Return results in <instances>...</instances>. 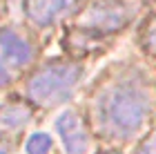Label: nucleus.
I'll return each mask as SVG.
<instances>
[{"mask_svg": "<svg viewBox=\"0 0 156 154\" xmlns=\"http://www.w3.org/2000/svg\"><path fill=\"white\" fill-rule=\"evenodd\" d=\"M31 121V109L25 103H7L0 107V132H20Z\"/></svg>", "mask_w": 156, "mask_h": 154, "instance_id": "nucleus-7", "label": "nucleus"}, {"mask_svg": "<svg viewBox=\"0 0 156 154\" xmlns=\"http://www.w3.org/2000/svg\"><path fill=\"white\" fill-rule=\"evenodd\" d=\"M56 132H58L65 154H89L91 150V136L80 114L74 109H65L56 118Z\"/></svg>", "mask_w": 156, "mask_h": 154, "instance_id": "nucleus-4", "label": "nucleus"}, {"mask_svg": "<svg viewBox=\"0 0 156 154\" xmlns=\"http://www.w3.org/2000/svg\"><path fill=\"white\" fill-rule=\"evenodd\" d=\"M9 83H11V69L7 67L2 60H0V87L9 85Z\"/></svg>", "mask_w": 156, "mask_h": 154, "instance_id": "nucleus-11", "label": "nucleus"}, {"mask_svg": "<svg viewBox=\"0 0 156 154\" xmlns=\"http://www.w3.org/2000/svg\"><path fill=\"white\" fill-rule=\"evenodd\" d=\"M109 154H116V152H109Z\"/></svg>", "mask_w": 156, "mask_h": 154, "instance_id": "nucleus-13", "label": "nucleus"}, {"mask_svg": "<svg viewBox=\"0 0 156 154\" xmlns=\"http://www.w3.org/2000/svg\"><path fill=\"white\" fill-rule=\"evenodd\" d=\"M136 7L129 0H91L78 25L87 34H114L132 23Z\"/></svg>", "mask_w": 156, "mask_h": 154, "instance_id": "nucleus-3", "label": "nucleus"}, {"mask_svg": "<svg viewBox=\"0 0 156 154\" xmlns=\"http://www.w3.org/2000/svg\"><path fill=\"white\" fill-rule=\"evenodd\" d=\"M76 9V0H27V16L34 25L49 27Z\"/></svg>", "mask_w": 156, "mask_h": 154, "instance_id": "nucleus-6", "label": "nucleus"}, {"mask_svg": "<svg viewBox=\"0 0 156 154\" xmlns=\"http://www.w3.org/2000/svg\"><path fill=\"white\" fill-rule=\"evenodd\" d=\"M136 154H156V130L147 138H143V143L138 145Z\"/></svg>", "mask_w": 156, "mask_h": 154, "instance_id": "nucleus-10", "label": "nucleus"}, {"mask_svg": "<svg viewBox=\"0 0 156 154\" xmlns=\"http://www.w3.org/2000/svg\"><path fill=\"white\" fill-rule=\"evenodd\" d=\"M143 40H145V47L150 49L152 54H156V20L154 23H150L147 25V29H145V36H143Z\"/></svg>", "mask_w": 156, "mask_h": 154, "instance_id": "nucleus-9", "label": "nucleus"}, {"mask_svg": "<svg viewBox=\"0 0 156 154\" xmlns=\"http://www.w3.org/2000/svg\"><path fill=\"white\" fill-rule=\"evenodd\" d=\"M0 154H9V143L5 138H0Z\"/></svg>", "mask_w": 156, "mask_h": 154, "instance_id": "nucleus-12", "label": "nucleus"}, {"mask_svg": "<svg viewBox=\"0 0 156 154\" xmlns=\"http://www.w3.org/2000/svg\"><path fill=\"white\" fill-rule=\"evenodd\" d=\"M154 109V89L136 69H123L91 96V123L101 136L125 141L136 136Z\"/></svg>", "mask_w": 156, "mask_h": 154, "instance_id": "nucleus-1", "label": "nucleus"}, {"mask_svg": "<svg viewBox=\"0 0 156 154\" xmlns=\"http://www.w3.org/2000/svg\"><path fill=\"white\" fill-rule=\"evenodd\" d=\"M51 145H54V141L47 132H34L25 143V152L27 154H49Z\"/></svg>", "mask_w": 156, "mask_h": 154, "instance_id": "nucleus-8", "label": "nucleus"}, {"mask_svg": "<svg viewBox=\"0 0 156 154\" xmlns=\"http://www.w3.org/2000/svg\"><path fill=\"white\" fill-rule=\"evenodd\" d=\"M0 60L11 69H23L34 60V47L20 31L0 29Z\"/></svg>", "mask_w": 156, "mask_h": 154, "instance_id": "nucleus-5", "label": "nucleus"}, {"mask_svg": "<svg viewBox=\"0 0 156 154\" xmlns=\"http://www.w3.org/2000/svg\"><path fill=\"white\" fill-rule=\"evenodd\" d=\"M83 76L78 63H47L38 67L27 81V96L40 107H54L74 94Z\"/></svg>", "mask_w": 156, "mask_h": 154, "instance_id": "nucleus-2", "label": "nucleus"}, {"mask_svg": "<svg viewBox=\"0 0 156 154\" xmlns=\"http://www.w3.org/2000/svg\"><path fill=\"white\" fill-rule=\"evenodd\" d=\"M0 16H2V11H0Z\"/></svg>", "mask_w": 156, "mask_h": 154, "instance_id": "nucleus-14", "label": "nucleus"}]
</instances>
